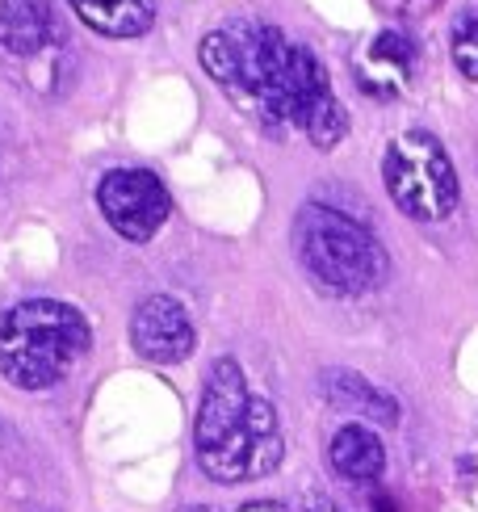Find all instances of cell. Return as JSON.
<instances>
[{"label": "cell", "mask_w": 478, "mask_h": 512, "mask_svg": "<svg viewBox=\"0 0 478 512\" xmlns=\"http://www.w3.org/2000/svg\"><path fill=\"white\" fill-rule=\"evenodd\" d=\"M97 206L122 240L147 244L168 223V189L147 168H110L97 185Z\"/></svg>", "instance_id": "cell-7"}, {"label": "cell", "mask_w": 478, "mask_h": 512, "mask_svg": "<svg viewBox=\"0 0 478 512\" xmlns=\"http://www.w3.org/2000/svg\"><path fill=\"white\" fill-rule=\"evenodd\" d=\"M411 72H416V47H411V38H403L399 30L374 34V38H369V47L361 51V63H357L361 89L378 93V97L403 93Z\"/></svg>", "instance_id": "cell-10"}, {"label": "cell", "mask_w": 478, "mask_h": 512, "mask_svg": "<svg viewBox=\"0 0 478 512\" xmlns=\"http://www.w3.org/2000/svg\"><path fill=\"white\" fill-rule=\"evenodd\" d=\"M319 395L340 412H353L378 424H395L399 420V403L390 399L382 387H374L369 378H361L357 370H323L319 374Z\"/></svg>", "instance_id": "cell-12"}, {"label": "cell", "mask_w": 478, "mask_h": 512, "mask_svg": "<svg viewBox=\"0 0 478 512\" xmlns=\"http://www.w3.org/2000/svg\"><path fill=\"white\" fill-rule=\"evenodd\" d=\"M286 441H281V420L269 399L252 395L248 412L235 420V429H227L210 450H198V466L206 479L214 483H252L277 471Z\"/></svg>", "instance_id": "cell-6"}, {"label": "cell", "mask_w": 478, "mask_h": 512, "mask_svg": "<svg viewBox=\"0 0 478 512\" xmlns=\"http://www.w3.org/2000/svg\"><path fill=\"white\" fill-rule=\"evenodd\" d=\"M386 194L407 219L441 223L458 206V173L432 131H403L382 156Z\"/></svg>", "instance_id": "cell-5"}, {"label": "cell", "mask_w": 478, "mask_h": 512, "mask_svg": "<svg viewBox=\"0 0 478 512\" xmlns=\"http://www.w3.org/2000/svg\"><path fill=\"white\" fill-rule=\"evenodd\" d=\"M193 340L189 311L172 294H151L130 315V349L151 366H177L193 353Z\"/></svg>", "instance_id": "cell-8"}, {"label": "cell", "mask_w": 478, "mask_h": 512, "mask_svg": "<svg viewBox=\"0 0 478 512\" xmlns=\"http://www.w3.org/2000/svg\"><path fill=\"white\" fill-rule=\"evenodd\" d=\"M55 42V9L51 0H0V51L9 55H42Z\"/></svg>", "instance_id": "cell-11"}, {"label": "cell", "mask_w": 478, "mask_h": 512, "mask_svg": "<svg viewBox=\"0 0 478 512\" xmlns=\"http://www.w3.org/2000/svg\"><path fill=\"white\" fill-rule=\"evenodd\" d=\"M307 512H340V508H336L328 496H311V500H307Z\"/></svg>", "instance_id": "cell-17"}, {"label": "cell", "mask_w": 478, "mask_h": 512, "mask_svg": "<svg viewBox=\"0 0 478 512\" xmlns=\"http://www.w3.org/2000/svg\"><path fill=\"white\" fill-rule=\"evenodd\" d=\"M328 458H332V471L349 483H374L386 471L382 441L374 429H365V424H344V429H336Z\"/></svg>", "instance_id": "cell-13"}, {"label": "cell", "mask_w": 478, "mask_h": 512, "mask_svg": "<svg viewBox=\"0 0 478 512\" xmlns=\"http://www.w3.org/2000/svg\"><path fill=\"white\" fill-rule=\"evenodd\" d=\"M248 403H252V391H248V378H244V370H239V361L219 357L210 366L206 391H202V403H198L193 445H198V450H210L227 429H235V420L248 412Z\"/></svg>", "instance_id": "cell-9"}, {"label": "cell", "mask_w": 478, "mask_h": 512, "mask_svg": "<svg viewBox=\"0 0 478 512\" xmlns=\"http://www.w3.org/2000/svg\"><path fill=\"white\" fill-rule=\"evenodd\" d=\"M72 13L105 38H139L156 26V0H68Z\"/></svg>", "instance_id": "cell-14"}, {"label": "cell", "mask_w": 478, "mask_h": 512, "mask_svg": "<svg viewBox=\"0 0 478 512\" xmlns=\"http://www.w3.org/2000/svg\"><path fill=\"white\" fill-rule=\"evenodd\" d=\"M269 126H294L315 147H336L349 131V114H344L340 97L332 93L328 68L319 63V55L302 42L286 38V51L277 59L273 72V93H269V110H265Z\"/></svg>", "instance_id": "cell-3"}, {"label": "cell", "mask_w": 478, "mask_h": 512, "mask_svg": "<svg viewBox=\"0 0 478 512\" xmlns=\"http://www.w3.org/2000/svg\"><path fill=\"white\" fill-rule=\"evenodd\" d=\"M449 55H453V63H458V72L478 84V5L474 9H462L458 21H453V30H449Z\"/></svg>", "instance_id": "cell-15"}, {"label": "cell", "mask_w": 478, "mask_h": 512, "mask_svg": "<svg viewBox=\"0 0 478 512\" xmlns=\"http://www.w3.org/2000/svg\"><path fill=\"white\" fill-rule=\"evenodd\" d=\"M294 248L311 282L336 298H357L386 277V252L374 231L336 206H302L294 219Z\"/></svg>", "instance_id": "cell-2"}, {"label": "cell", "mask_w": 478, "mask_h": 512, "mask_svg": "<svg viewBox=\"0 0 478 512\" xmlns=\"http://www.w3.org/2000/svg\"><path fill=\"white\" fill-rule=\"evenodd\" d=\"M281 51H286V34L277 26H265V21H227V26L210 30L202 38L198 59L223 93H231L235 101H248L265 118Z\"/></svg>", "instance_id": "cell-4"}, {"label": "cell", "mask_w": 478, "mask_h": 512, "mask_svg": "<svg viewBox=\"0 0 478 512\" xmlns=\"http://www.w3.org/2000/svg\"><path fill=\"white\" fill-rule=\"evenodd\" d=\"M89 324L72 303L26 298L0 319V374L17 391H47L89 353Z\"/></svg>", "instance_id": "cell-1"}, {"label": "cell", "mask_w": 478, "mask_h": 512, "mask_svg": "<svg viewBox=\"0 0 478 512\" xmlns=\"http://www.w3.org/2000/svg\"><path fill=\"white\" fill-rule=\"evenodd\" d=\"M185 512H214V508H185ZM231 512H281L277 504L269 500H256V504H244V508H231Z\"/></svg>", "instance_id": "cell-16"}]
</instances>
